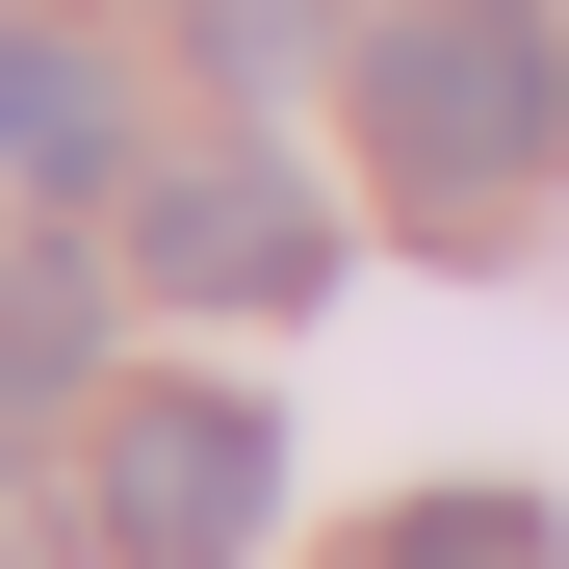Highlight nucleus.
I'll return each instance as SVG.
<instances>
[{
  "mask_svg": "<svg viewBox=\"0 0 569 569\" xmlns=\"http://www.w3.org/2000/svg\"><path fill=\"white\" fill-rule=\"evenodd\" d=\"M362 130H389V181L440 233L518 208V181L569 156V27L543 0H389V27H362Z\"/></svg>",
  "mask_w": 569,
  "mask_h": 569,
  "instance_id": "1",
  "label": "nucleus"
},
{
  "mask_svg": "<svg viewBox=\"0 0 569 569\" xmlns=\"http://www.w3.org/2000/svg\"><path fill=\"white\" fill-rule=\"evenodd\" d=\"M259 518H284V415L259 389H130L104 415V543L130 569H259Z\"/></svg>",
  "mask_w": 569,
  "mask_h": 569,
  "instance_id": "2",
  "label": "nucleus"
},
{
  "mask_svg": "<svg viewBox=\"0 0 569 569\" xmlns=\"http://www.w3.org/2000/svg\"><path fill=\"white\" fill-rule=\"evenodd\" d=\"M130 259L181 284V311H311V284H337V208L284 156H181L156 208H130Z\"/></svg>",
  "mask_w": 569,
  "mask_h": 569,
  "instance_id": "3",
  "label": "nucleus"
},
{
  "mask_svg": "<svg viewBox=\"0 0 569 569\" xmlns=\"http://www.w3.org/2000/svg\"><path fill=\"white\" fill-rule=\"evenodd\" d=\"M104 156H130V78L78 27H0V181H104Z\"/></svg>",
  "mask_w": 569,
  "mask_h": 569,
  "instance_id": "4",
  "label": "nucleus"
},
{
  "mask_svg": "<svg viewBox=\"0 0 569 569\" xmlns=\"http://www.w3.org/2000/svg\"><path fill=\"white\" fill-rule=\"evenodd\" d=\"M78 337H104V284H78V259H0V415H52Z\"/></svg>",
  "mask_w": 569,
  "mask_h": 569,
  "instance_id": "5",
  "label": "nucleus"
},
{
  "mask_svg": "<svg viewBox=\"0 0 569 569\" xmlns=\"http://www.w3.org/2000/svg\"><path fill=\"white\" fill-rule=\"evenodd\" d=\"M362 569H543V518H518V492H415Z\"/></svg>",
  "mask_w": 569,
  "mask_h": 569,
  "instance_id": "6",
  "label": "nucleus"
}]
</instances>
